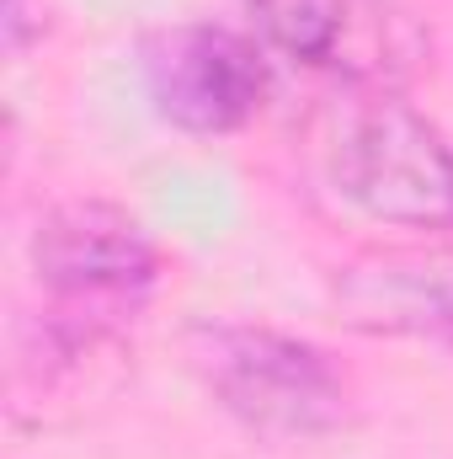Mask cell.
Returning a JSON list of instances; mask_svg holds the SVG:
<instances>
[{"label": "cell", "instance_id": "cell-2", "mask_svg": "<svg viewBox=\"0 0 453 459\" xmlns=\"http://www.w3.org/2000/svg\"><path fill=\"white\" fill-rule=\"evenodd\" d=\"M192 368L240 428L272 444L337 433L352 411L341 368L304 337L214 321L192 332Z\"/></svg>", "mask_w": 453, "mask_h": 459}, {"label": "cell", "instance_id": "cell-4", "mask_svg": "<svg viewBox=\"0 0 453 459\" xmlns=\"http://www.w3.org/2000/svg\"><path fill=\"white\" fill-rule=\"evenodd\" d=\"M139 59L150 108L182 134H235L267 97L261 48L214 22L166 27L144 43Z\"/></svg>", "mask_w": 453, "mask_h": 459}, {"label": "cell", "instance_id": "cell-3", "mask_svg": "<svg viewBox=\"0 0 453 459\" xmlns=\"http://www.w3.org/2000/svg\"><path fill=\"white\" fill-rule=\"evenodd\" d=\"M32 273L59 299V316H81L102 332L107 321L144 305L160 278V251L144 225L107 198L54 204L32 230Z\"/></svg>", "mask_w": 453, "mask_h": 459}, {"label": "cell", "instance_id": "cell-7", "mask_svg": "<svg viewBox=\"0 0 453 459\" xmlns=\"http://www.w3.org/2000/svg\"><path fill=\"white\" fill-rule=\"evenodd\" d=\"M0 27H5V48L21 54L32 38H43V0H0Z\"/></svg>", "mask_w": 453, "mask_h": 459}, {"label": "cell", "instance_id": "cell-1", "mask_svg": "<svg viewBox=\"0 0 453 459\" xmlns=\"http://www.w3.org/2000/svg\"><path fill=\"white\" fill-rule=\"evenodd\" d=\"M331 182L368 220L395 230L453 225V144L427 113L389 86H363L341 102Z\"/></svg>", "mask_w": 453, "mask_h": 459}, {"label": "cell", "instance_id": "cell-5", "mask_svg": "<svg viewBox=\"0 0 453 459\" xmlns=\"http://www.w3.org/2000/svg\"><path fill=\"white\" fill-rule=\"evenodd\" d=\"M337 299L363 332H432L453 342V251L357 262L341 273Z\"/></svg>", "mask_w": 453, "mask_h": 459}, {"label": "cell", "instance_id": "cell-6", "mask_svg": "<svg viewBox=\"0 0 453 459\" xmlns=\"http://www.w3.org/2000/svg\"><path fill=\"white\" fill-rule=\"evenodd\" d=\"M245 16L294 65H326L346 32V0H245Z\"/></svg>", "mask_w": 453, "mask_h": 459}]
</instances>
